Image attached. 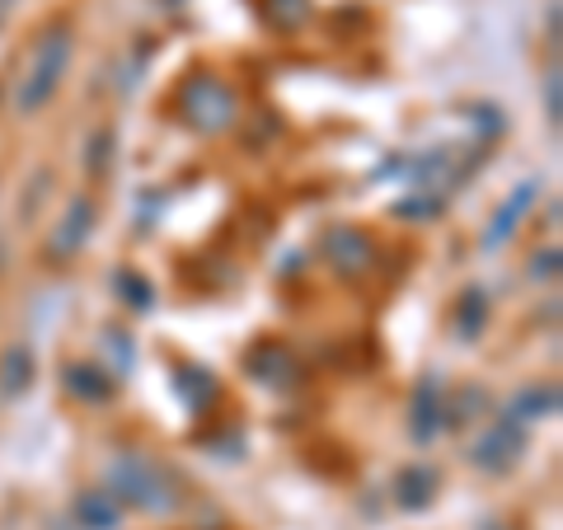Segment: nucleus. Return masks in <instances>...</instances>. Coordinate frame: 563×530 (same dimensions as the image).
I'll use <instances>...</instances> for the list:
<instances>
[{
  "instance_id": "nucleus-15",
  "label": "nucleus",
  "mask_w": 563,
  "mask_h": 530,
  "mask_svg": "<svg viewBox=\"0 0 563 530\" xmlns=\"http://www.w3.org/2000/svg\"><path fill=\"white\" fill-rule=\"evenodd\" d=\"M109 141H113V132H109V128L99 132V141H90V161H85V165H90L95 174H103V165H109Z\"/></svg>"
},
{
  "instance_id": "nucleus-12",
  "label": "nucleus",
  "mask_w": 563,
  "mask_h": 530,
  "mask_svg": "<svg viewBox=\"0 0 563 530\" xmlns=\"http://www.w3.org/2000/svg\"><path fill=\"white\" fill-rule=\"evenodd\" d=\"M29 376H33V357H29V347H10L5 352V385H0V390H5V399H14L29 385Z\"/></svg>"
},
{
  "instance_id": "nucleus-8",
  "label": "nucleus",
  "mask_w": 563,
  "mask_h": 530,
  "mask_svg": "<svg viewBox=\"0 0 563 530\" xmlns=\"http://www.w3.org/2000/svg\"><path fill=\"white\" fill-rule=\"evenodd\" d=\"M437 380H422L418 385V399H413V437L418 441H432L437 428H442V399H437Z\"/></svg>"
},
{
  "instance_id": "nucleus-5",
  "label": "nucleus",
  "mask_w": 563,
  "mask_h": 530,
  "mask_svg": "<svg viewBox=\"0 0 563 530\" xmlns=\"http://www.w3.org/2000/svg\"><path fill=\"white\" fill-rule=\"evenodd\" d=\"M90 231H95V202L80 192V198H70V207H66L62 231L52 235V254H62V258H66V254H76Z\"/></svg>"
},
{
  "instance_id": "nucleus-14",
  "label": "nucleus",
  "mask_w": 563,
  "mask_h": 530,
  "mask_svg": "<svg viewBox=\"0 0 563 530\" xmlns=\"http://www.w3.org/2000/svg\"><path fill=\"white\" fill-rule=\"evenodd\" d=\"M461 329H470V333H479V324H484V296L479 291H470L465 300H461Z\"/></svg>"
},
{
  "instance_id": "nucleus-3",
  "label": "nucleus",
  "mask_w": 563,
  "mask_h": 530,
  "mask_svg": "<svg viewBox=\"0 0 563 530\" xmlns=\"http://www.w3.org/2000/svg\"><path fill=\"white\" fill-rule=\"evenodd\" d=\"M184 113H188V122L192 128H207V132H221L225 122L235 118V99H231V90H225L221 80H192L188 90H184Z\"/></svg>"
},
{
  "instance_id": "nucleus-11",
  "label": "nucleus",
  "mask_w": 563,
  "mask_h": 530,
  "mask_svg": "<svg viewBox=\"0 0 563 530\" xmlns=\"http://www.w3.org/2000/svg\"><path fill=\"white\" fill-rule=\"evenodd\" d=\"M76 511L90 530H113L118 526V507H113L109 493H85V498L76 503Z\"/></svg>"
},
{
  "instance_id": "nucleus-7",
  "label": "nucleus",
  "mask_w": 563,
  "mask_h": 530,
  "mask_svg": "<svg viewBox=\"0 0 563 530\" xmlns=\"http://www.w3.org/2000/svg\"><path fill=\"white\" fill-rule=\"evenodd\" d=\"M324 254L333 258V268H339V273H357L362 263L372 258V244H366L357 231H333L324 240Z\"/></svg>"
},
{
  "instance_id": "nucleus-2",
  "label": "nucleus",
  "mask_w": 563,
  "mask_h": 530,
  "mask_svg": "<svg viewBox=\"0 0 563 530\" xmlns=\"http://www.w3.org/2000/svg\"><path fill=\"white\" fill-rule=\"evenodd\" d=\"M113 493L141 511H155V517H165V511H174V503H179L174 479L155 461H146V455H122L113 465Z\"/></svg>"
},
{
  "instance_id": "nucleus-9",
  "label": "nucleus",
  "mask_w": 563,
  "mask_h": 530,
  "mask_svg": "<svg viewBox=\"0 0 563 530\" xmlns=\"http://www.w3.org/2000/svg\"><path fill=\"white\" fill-rule=\"evenodd\" d=\"M66 385H70V395L95 399V404H103V399L113 395V385H109V376H103L99 366H70L66 371Z\"/></svg>"
},
{
  "instance_id": "nucleus-13",
  "label": "nucleus",
  "mask_w": 563,
  "mask_h": 530,
  "mask_svg": "<svg viewBox=\"0 0 563 530\" xmlns=\"http://www.w3.org/2000/svg\"><path fill=\"white\" fill-rule=\"evenodd\" d=\"M550 409H554V390H526V395L517 399V409L507 413V418H517V422H531V418L550 413Z\"/></svg>"
},
{
  "instance_id": "nucleus-1",
  "label": "nucleus",
  "mask_w": 563,
  "mask_h": 530,
  "mask_svg": "<svg viewBox=\"0 0 563 530\" xmlns=\"http://www.w3.org/2000/svg\"><path fill=\"white\" fill-rule=\"evenodd\" d=\"M66 62H70V33L66 29L47 33V38L38 43V52H33V66L24 70L20 90H14V113H20V118L38 113L43 103L57 95V85L66 76Z\"/></svg>"
},
{
  "instance_id": "nucleus-16",
  "label": "nucleus",
  "mask_w": 563,
  "mask_h": 530,
  "mask_svg": "<svg viewBox=\"0 0 563 530\" xmlns=\"http://www.w3.org/2000/svg\"><path fill=\"white\" fill-rule=\"evenodd\" d=\"M484 530H507V526H484Z\"/></svg>"
},
{
  "instance_id": "nucleus-10",
  "label": "nucleus",
  "mask_w": 563,
  "mask_h": 530,
  "mask_svg": "<svg viewBox=\"0 0 563 530\" xmlns=\"http://www.w3.org/2000/svg\"><path fill=\"white\" fill-rule=\"evenodd\" d=\"M531 202H536V184L517 188V192H512V202H507V207L498 211V217H493V231H488V240H484V244H498L503 235H512V225L526 217V207H531Z\"/></svg>"
},
{
  "instance_id": "nucleus-4",
  "label": "nucleus",
  "mask_w": 563,
  "mask_h": 530,
  "mask_svg": "<svg viewBox=\"0 0 563 530\" xmlns=\"http://www.w3.org/2000/svg\"><path fill=\"white\" fill-rule=\"evenodd\" d=\"M521 441H526V437H521V422H517V418H503L498 428H493V432L479 441V446H474V465L488 470V474H503L507 465L517 461Z\"/></svg>"
},
{
  "instance_id": "nucleus-6",
  "label": "nucleus",
  "mask_w": 563,
  "mask_h": 530,
  "mask_svg": "<svg viewBox=\"0 0 563 530\" xmlns=\"http://www.w3.org/2000/svg\"><path fill=\"white\" fill-rule=\"evenodd\" d=\"M432 493H437V474L428 465H413V470H404L399 474V484H395V503L399 507H409V511H422L432 503Z\"/></svg>"
}]
</instances>
